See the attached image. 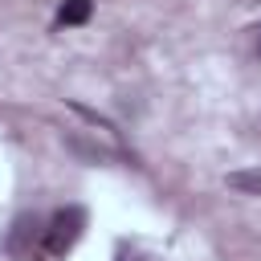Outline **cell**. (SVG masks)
I'll return each mask as SVG.
<instances>
[{
	"instance_id": "cell-4",
	"label": "cell",
	"mask_w": 261,
	"mask_h": 261,
	"mask_svg": "<svg viewBox=\"0 0 261 261\" xmlns=\"http://www.w3.org/2000/svg\"><path fill=\"white\" fill-rule=\"evenodd\" d=\"M90 12H94L90 0H65V4L57 8V20H61V24H86Z\"/></svg>"
},
{
	"instance_id": "cell-3",
	"label": "cell",
	"mask_w": 261,
	"mask_h": 261,
	"mask_svg": "<svg viewBox=\"0 0 261 261\" xmlns=\"http://www.w3.org/2000/svg\"><path fill=\"white\" fill-rule=\"evenodd\" d=\"M228 188H232V192H241V196H261V167L232 171V175H228Z\"/></svg>"
},
{
	"instance_id": "cell-5",
	"label": "cell",
	"mask_w": 261,
	"mask_h": 261,
	"mask_svg": "<svg viewBox=\"0 0 261 261\" xmlns=\"http://www.w3.org/2000/svg\"><path fill=\"white\" fill-rule=\"evenodd\" d=\"M253 33H257V49H261V29H253Z\"/></svg>"
},
{
	"instance_id": "cell-1",
	"label": "cell",
	"mask_w": 261,
	"mask_h": 261,
	"mask_svg": "<svg viewBox=\"0 0 261 261\" xmlns=\"http://www.w3.org/2000/svg\"><path fill=\"white\" fill-rule=\"evenodd\" d=\"M86 232V212L82 208H61L49 216V224L41 228V249H37V261H57L65 257Z\"/></svg>"
},
{
	"instance_id": "cell-2",
	"label": "cell",
	"mask_w": 261,
	"mask_h": 261,
	"mask_svg": "<svg viewBox=\"0 0 261 261\" xmlns=\"http://www.w3.org/2000/svg\"><path fill=\"white\" fill-rule=\"evenodd\" d=\"M41 220L33 212H20L12 220V232H8V253L20 257V261H37V249H41Z\"/></svg>"
}]
</instances>
